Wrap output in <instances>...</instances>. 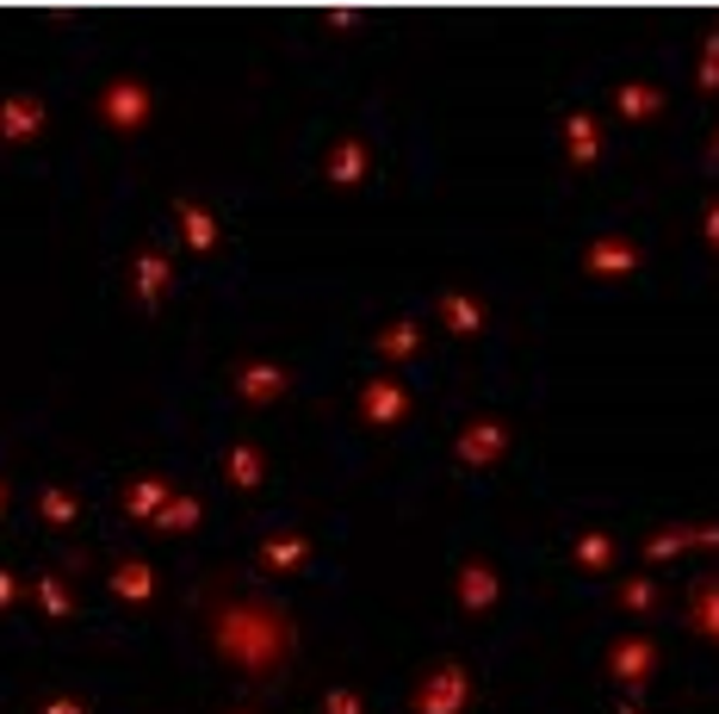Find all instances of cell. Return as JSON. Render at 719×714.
Wrapping results in <instances>:
<instances>
[{
    "instance_id": "cell-16",
    "label": "cell",
    "mask_w": 719,
    "mask_h": 714,
    "mask_svg": "<svg viewBox=\"0 0 719 714\" xmlns=\"http://www.w3.org/2000/svg\"><path fill=\"white\" fill-rule=\"evenodd\" d=\"M174 218H180V243L193 248V255H211L217 243H224V231H217V218L205 212L199 199H180L174 205Z\"/></svg>"
},
{
    "instance_id": "cell-17",
    "label": "cell",
    "mask_w": 719,
    "mask_h": 714,
    "mask_svg": "<svg viewBox=\"0 0 719 714\" xmlns=\"http://www.w3.org/2000/svg\"><path fill=\"white\" fill-rule=\"evenodd\" d=\"M168 497H174V479H161V472H149V479H130V485H125V516H130V522H156Z\"/></svg>"
},
{
    "instance_id": "cell-27",
    "label": "cell",
    "mask_w": 719,
    "mask_h": 714,
    "mask_svg": "<svg viewBox=\"0 0 719 714\" xmlns=\"http://www.w3.org/2000/svg\"><path fill=\"white\" fill-rule=\"evenodd\" d=\"M689 547H695V540H689V522H670V528H658V535H646V559H651V566L689 554Z\"/></svg>"
},
{
    "instance_id": "cell-6",
    "label": "cell",
    "mask_w": 719,
    "mask_h": 714,
    "mask_svg": "<svg viewBox=\"0 0 719 714\" xmlns=\"http://www.w3.org/2000/svg\"><path fill=\"white\" fill-rule=\"evenodd\" d=\"M366 175H373V149H366V137L360 131L335 137L329 162H323V180H329L335 193H354V187H366Z\"/></svg>"
},
{
    "instance_id": "cell-13",
    "label": "cell",
    "mask_w": 719,
    "mask_h": 714,
    "mask_svg": "<svg viewBox=\"0 0 719 714\" xmlns=\"http://www.w3.org/2000/svg\"><path fill=\"white\" fill-rule=\"evenodd\" d=\"M434 311H441L446 335H460V342H477V335L490 330L484 305H477L472 292H441V299H434Z\"/></svg>"
},
{
    "instance_id": "cell-32",
    "label": "cell",
    "mask_w": 719,
    "mask_h": 714,
    "mask_svg": "<svg viewBox=\"0 0 719 714\" xmlns=\"http://www.w3.org/2000/svg\"><path fill=\"white\" fill-rule=\"evenodd\" d=\"M13 603H19V578L13 571H0V609H13Z\"/></svg>"
},
{
    "instance_id": "cell-10",
    "label": "cell",
    "mask_w": 719,
    "mask_h": 714,
    "mask_svg": "<svg viewBox=\"0 0 719 714\" xmlns=\"http://www.w3.org/2000/svg\"><path fill=\"white\" fill-rule=\"evenodd\" d=\"M453 597H460L465 615H484V609H496V597H503V578H496L490 559H465V566L453 571Z\"/></svg>"
},
{
    "instance_id": "cell-18",
    "label": "cell",
    "mask_w": 719,
    "mask_h": 714,
    "mask_svg": "<svg viewBox=\"0 0 719 714\" xmlns=\"http://www.w3.org/2000/svg\"><path fill=\"white\" fill-rule=\"evenodd\" d=\"M106 584H112L118 603H149L156 597V566H149V559H118Z\"/></svg>"
},
{
    "instance_id": "cell-26",
    "label": "cell",
    "mask_w": 719,
    "mask_h": 714,
    "mask_svg": "<svg viewBox=\"0 0 719 714\" xmlns=\"http://www.w3.org/2000/svg\"><path fill=\"white\" fill-rule=\"evenodd\" d=\"M38 516H43L50 528H75V516H81V497L62 491V485H43V491H38Z\"/></svg>"
},
{
    "instance_id": "cell-24",
    "label": "cell",
    "mask_w": 719,
    "mask_h": 714,
    "mask_svg": "<svg viewBox=\"0 0 719 714\" xmlns=\"http://www.w3.org/2000/svg\"><path fill=\"white\" fill-rule=\"evenodd\" d=\"M571 559L583 571H608L614 566V535H602V528H583V535L571 540Z\"/></svg>"
},
{
    "instance_id": "cell-14",
    "label": "cell",
    "mask_w": 719,
    "mask_h": 714,
    "mask_svg": "<svg viewBox=\"0 0 719 714\" xmlns=\"http://www.w3.org/2000/svg\"><path fill=\"white\" fill-rule=\"evenodd\" d=\"M602 125H595V113H564V156H571V168H595L602 162Z\"/></svg>"
},
{
    "instance_id": "cell-36",
    "label": "cell",
    "mask_w": 719,
    "mask_h": 714,
    "mask_svg": "<svg viewBox=\"0 0 719 714\" xmlns=\"http://www.w3.org/2000/svg\"><path fill=\"white\" fill-rule=\"evenodd\" d=\"M707 156H713V162H719V137H713V149H707Z\"/></svg>"
},
{
    "instance_id": "cell-5",
    "label": "cell",
    "mask_w": 719,
    "mask_h": 714,
    "mask_svg": "<svg viewBox=\"0 0 719 714\" xmlns=\"http://www.w3.org/2000/svg\"><path fill=\"white\" fill-rule=\"evenodd\" d=\"M651 671H658V646L646 640V634H620L614 646H608V677H614L620 689H646L651 684Z\"/></svg>"
},
{
    "instance_id": "cell-11",
    "label": "cell",
    "mask_w": 719,
    "mask_h": 714,
    "mask_svg": "<svg viewBox=\"0 0 719 714\" xmlns=\"http://www.w3.org/2000/svg\"><path fill=\"white\" fill-rule=\"evenodd\" d=\"M292 392V373L279 361H243L236 366V398L243 404H279Z\"/></svg>"
},
{
    "instance_id": "cell-34",
    "label": "cell",
    "mask_w": 719,
    "mask_h": 714,
    "mask_svg": "<svg viewBox=\"0 0 719 714\" xmlns=\"http://www.w3.org/2000/svg\"><path fill=\"white\" fill-rule=\"evenodd\" d=\"M38 714H87V708H81V702H69V696H57V702H43Z\"/></svg>"
},
{
    "instance_id": "cell-30",
    "label": "cell",
    "mask_w": 719,
    "mask_h": 714,
    "mask_svg": "<svg viewBox=\"0 0 719 714\" xmlns=\"http://www.w3.org/2000/svg\"><path fill=\"white\" fill-rule=\"evenodd\" d=\"M323 714H366V708H360V696H347V689H329V696H323Z\"/></svg>"
},
{
    "instance_id": "cell-33",
    "label": "cell",
    "mask_w": 719,
    "mask_h": 714,
    "mask_svg": "<svg viewBox=\"0 0 719 714\" xmlns=\"http://www.w3.org/2000/svg\"><path fill=\"white\" fill-rule=\"evenodd\" d=\"M329 26H335V31H354V26H360V13H354V7H335Z\"/></svg>"
},
{
    "instance_id": "cell-9",
    "label": "cell",
    "mask_w": 719,
    "mask_h": 714,
    "mask_svg": "<svg viewBox=\"0 0 719 714\" xmlns=\"http://www.w3.org/2000/svg\"><path fill=\"white\" fill-rule=\"evenodd\" d=\"M403 417H410V392H403V380H366L360 385V423L366 429H397Z\"/></svg>"
},
{
    "instance_id": "cell-29",
    "label": "cell",
    "mask_w": 719,
    "mask_h": 714,
    "mask_svg": "<svg viewBox=\"0 0 719 714\" xmlns=\"http://www.w3.org/2000/svg\"><path fill=\"white\" fill-rule=\"evenodd\" d=\"M620 609L651 615V609H658V584H651V578H627V584H620Z\"/></svg>"
},
{
    "instance_id": "cell-37",
    "label": "cell",
    "mask_w": 719,
    "mask_h": 714,
    "mask_svg": "<svg viewBox=\"0 0 719 714\" xmlns=\"http://www.w3.org/2000/svg\"><path fill=\"white\" fill-rule=\"evenodd\" d=\"M620 714H639V708H620Z\"/></svg>"
},
{
    "instance_id": "cell-12",
    "label": "cell",
    "mask_w": 719,
    "mask_h": 714,
    "mask_svg": "<svg viewBox=\"0 0 719 714\" xmlns=\"http://www.w3.org/2000/svg\"><path fill=\"white\" fill-rule=\"evenodd\" d=\"M130 292H137V305H161L174 292V262L161 248H144V255L130 262Z\"/></svg>"
},
{
    "instance_id": "cell-20",
    "label": "cell",
    "mask_w": 719,
    "mask_h": 714,
    "mask_svg": "<svg viewBox=\"0 0 719 714\" xmlns=\"http://www.w3.org/2000/svg\"><path fill=\"white\" fill-rule=\"evenodd\" d=\"M31 603H38L50 622H69V615H75V590H69V578H57V571L31 578Z\"/></svg>"
},
{
    "instance_id": "cell-35",
    "label": "cell",
    "mask_w": 719,
    "mask_h": 714,
    "mask_svg": "<svg viewBox=\"0 0 719 714\" xmlns=\"http://www.w3.org/2000/svg\"><path fill=\"white\" fill-rule=\"evenodd\" d=\"M0 510H7V479H0Z\"/></svg>"
},
{
    "instance_id": "cell-4",
    "label": "cell",
    "mask_w": 719,
    "mask_h": 714,
    "mask_svg": "<svg viewBox=\"0 0 719 714\" xmlns=\"http://www.w3.org/2000/svg\"><path fill=\"white\" fill-rule=\"evenodd\" d=\"M509 453V423H496V417H472V423H460V436H453V460L460 467H496Z\"/></svg>"
},
{
    "instance_id": "cell-7",
    "label": "cell",
    "mask_w": 719,
    "mask_h": 714,
    "mask_svg": "<svg viewBox=\"0 0 719 714\" xmlns=\"http://www.w3.org/2000/svg\"><path fill=\"white\" fill-rule=\"evenodd\" d=\"M465 702H472V677H465L460 665L429 671L422 689H416V714H465Z\"/></svg>"
},
{
    "instance_id": "cell-21",
    "label": "cell",
    "mask_w": 719,
    "mask_h": 714,
    "mask_svg": "<svg viewBox=\"0 0 719 714\" xmlns=\"http://www.w3.org/2000/svg\"><path fill=\"white\" fill-rule=\"evenodd\" d=\"M199 516H205V503L193 491H174L168 503H161V516L149 528H156V535H187V528H199Z\"/></svg>"
},
{
    "instance_id": "cell-2",
    "label": "cell",
    "mask_w": 719,
    "mask_h": 714,
    "mask_svg": "<svg viewBox=\"0 0 719 714\" xmlns=\"http://www.w3.org/2000/svg\"><path fill=\"white\" fill-rule=\"evenodd\" d=\"M93 113H100V125L112 137H137V131H149L156 94H149V81H137V75H112L100 88V100H93Z\"/></svg>"
},
{
    "instance_id": "cell-3",
    "label": "cell",
    "mask_w": 719,
    "mask_h": 714,
    "mask_svg": "<svg viewBox=\"0 0 719 714\" xmlns=\"http://www.w3.org/2000/svg\"><path fill=\"white\" fill-rule=\"evenodd\" d=\"M639 267H646V248H639L633 236H620V231L595 236V243L583 248V274L590 280H633Z\"/></svg>"
},
{
    "instance_id": "cell-8",
    "label": "cell",
    "mask_w": 719,
    "mask_h": 714,
    "mask_svg": "<svg viewBox=\"0 0 719 714\" xmlns=\"http://www.w3.org/2000/svg\"><path fill=\"white\" fill-rule=\"evenodd\" d=\"M50 131V106L38 94H7L0 100V144H38Z\"/></svg>"
},
{
    "instance_id": "cell-31",
    "label": "cell",
    "mask_w": 719,
    "mask_h": 714,
    "mask_svg": "<svg viewBox=\"0 0 719 714\" xmlns=\"http://www.w3.org/2000/svg\"><path fill=\"white\" fill-rule=\"evenodd\" d=\"M701 236H707V248H713V255H719V199L707 205V224H701Z\"/></svg>"
},
{
    "instance_id": "cell-1",
    "label": "cell",
    "mask_w": 719,
    "mask_h": 714,
    "mask_svg": "<svg viewBox=\"0 0 719 714\" xmlns=\"http://www.w3.org/2000/svg\"><path fill=\"white\" fill-rule=\"evenodd\" d=\"M211 640H217V653L230 658V665H243L248 677H274V671L292 658V646H298V627H292V615L279 609V603L236 597V603H217L211 609Z\"/></svg>"
},
{
    "instance_id": "cell-28",
    "label": "cell",
    "mask_w": 719,
    "mask_h": 714,
    "mask_svg": "<svg viewBox=\"0 0 719 714\" xmlns=\"http://www.w3.org/2000/svg\"><path fill=\"white\" fill-rule=\"evenodd\" d=\"M695 88H701V94H719V31H707L701 62H695Z\"/></svg>"
},
{
    "instance_id": "cell-19",
    "label": "cell",
    "mask_w": 719,
    "mask_h": 714,
    "mask_svg": "<svg viewBox=\"0 0 719 714\" xmlns=\"http://www.w3.org/2000/svg\"><path fill=\"white\" fill-rule=\"evenodd\" d=\"M224 479H230L236 491H255V485L267 479V453H260L255 441H236V448L224 453Z\"/></svg>"
},
{
    "instance_id": "cell-22",
    "label": "cell",
    "mask_w": 719,
    "mask_h": 714,
    "mask_svg": "<svg viewBox=\"0 0 719 714\" xmlns=\"http://www.w3.org/2000/svg\"><path fill=\"white\" fill-rule=\"evenodd\" d=\"M620 118H627V125H646V118H658L663 113V94L651 88V81H620Z\"/></svg>"
},
{
    "instance_id": "cell-15",
    "label": "cell",
    "mask_w": 719,
    "mask_h": 714,
    "mask_svg": "<svg viewBox=\"0 0 719 714\" xmlns=\"http://www.w3.org/2000/svg\"><path fill=\"white\" fill-rule=\"evenodd\" d=\"M304 559H311V540H304L298 528H279V535L260 540V571H267V578H286V571H298Z\"/></svg>"
},
{
    "instance_id": "cell-25",
    "label": "cell",
    "mask_w": 719,
    "mask_h": 714,
    "mask_svg": "<svg viewBox=\"0 0 719 714\" xmlns=\"http://www.w3.org/2000/svg\"><path fill=\"white\" fill-rule=\"evenodd\" d=\"M689 622L701 627L707 640H719V571L695 584V597H689Z\"/></svg>"
},
{
    "instance_id": "cell-23",
    "label": "cell",
    "mask_w": 719,
    "mask_h": 714,
    "mask_svg": "<svg viewBox=\"0 0 719 714\" xmlns=\"http://www.w3.org/2000/svg\"><path fill=\"white\" fill-rule=\"evenodd\" d=\"M373 349L385 354V361H410V354L422 349V323H416V317H397V323H385Z\"/></svg>"
}]
</instances>
